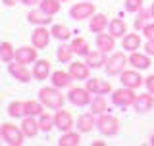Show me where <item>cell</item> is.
I'll return each mask as SVG.
<instances>
[{
	"label": "cell",
	"instance_id": "obj_1",
	"mask_svg": "<svg viewBox=\"0 0 154 146\" xmlns=\"http://www.w3.org/2000/svg\"><path fill=\"white\" fill-rule=\"evenodd\" d=\"M38 100L45 104V108L48 110H60L64 108V102H66V96L62 94V89L58 87H42L38 90Z\"/></svg>",
	"mask_w": 154,
	"mask_h": 146
},
{
	"label": "cell",
	"instance_id": "obj_2",
	"mask_svg": "<svg viewBox=\"0 0 154 146\" xmlns=\"http://www.w3.org/2000/svg\"><path fill=\"white\" fill-rule=\"evenodd\" d=\"M0 135H2V140L10 146H21L23 140L27 137L23 135V131L19 125H14V123H2L0 125Z\"/></svg>",
	"mask_w": 154,
	"mask_h": 146
},
{
	"label": "cell",
	"instance_id": "obj_3",
	"mask_svg": "<svg viewBox=\"0 0 154 146\" xmlns=\"http://www.w3.org/2000/svg\"><path fill=\"white\" fill-rule=\"evenodd\" d=\"M96 129L104 135V137H116L119 133V121L118 117L110 114H102L98 115V121H96Z\"/></svg>",
	"mask_w": 154,
	"mask_h": 146
},
{
	"label": "cell",
	"instance_id": "obj_4",
	"mask_svg": "<svg viewBox=\"0 0 154 146\" xmlns=\"http://www.w3.org/2000/svg\"><path fill=\"white\" fill-rule=\"evenodd\" d=\"M127 64H129V58L125 56L123 52H114V54L108 58V62H106L104 67H106V73H108L110 77H116L125 69Z\"/></svg>",
	"mask_w": 154,
	"mask_h": 146
},
{
	"label": "cell",
	"instance_id": "obj_5",
	"mask_svg": "<svg viewBox=\"0 0 154 146\" xmlns=\"http://www.w3.org/2000/svg\"><path fill=\"white\" fill-rule=\"evenodd\" d=\"M135 98H137V92H135V89H129V87H122V89L112 92V102L118 108H129V106H133Z\"/></svg>",
	"mask_w": 154,
	"mask_h": 146
},
{
	"label": "cell",
	"instance_id": "obj_6",
	"mask_svg": "<svg viewBox=\"0 0 154 146\" xmlns=\"http://www.w3.org/2000/svg\"><path fill=\"white\" fill-rule=\"evenodd\" d=\"M93 92L89 89H83V87H69V92H67V100L71 102L73 106H79V108H83V106H89L91 100H93Z\"/></svg>",
	"mask_w": 154,
	"mask_h": 146
},
{
	"label": "cell",
	"instance_id": "obj_7",
	"mask_svg": "<svg viewBox=\"0 0 154 146\" xmlns=\"http://www.w3.org/2000/svg\"><path fill=\"white\" fill-rule=\"evenodd\" d=\"M96 14V6L93 2H77L69 8V16L75 19V21H83V19H89Z\"/></svg>",
	"mask_w": 154,
	"mask_h": 146
},
{
	"label": "cell",
	"instance_id": "obj_8",
	"mask_svg": "<svg viewBox=\"0 0 154 146\" xmlns=\"http://www.w3.org/2000/svg\"><path fill=\"white\" fill-rule=\"evenodd\" d=\"M119 81H122L123 87H129V89H135V90L144 85V77H141L139 69H135V67L133 69H123L119 73Z\"/></svg>",
	"mask_w": 154,
	"mask_h": 146
},
{
	"label": "cell",
	"instance_id": "obj_9",
	"mask_svg": "<svg viewBox=\"0 0 154 146\" xmlns=\"http://www.w3.org/2000/svg\"><path fill=\"white\" fill-rule=\"evenodd\" d=\"M54 125H56V129L60 131V133H67V131H71V129H73V125H75L73 115H71L67 110H64V108L56 110V114H54Z\"/></svg>",
	"mask_w": 154,
	"mask_h": 146
},
{
	"label": "cell",
	"instance_id": "obj_10",
	"mask_svg": "<svg viewBox=\"0 0 154 146\" xmlns=\"http://www.w3.org/2000/svg\"><path fill=\"white\" fill-rule=\"evenodd\" d=\"M8 71L14 79H17L19 83H29L33 77V71H29V67L25 64H19V62H10L8 64Z\"/></svg>",
	"mask_w": 154,
	"mask_h": 146
},
{
	"label": "cell",
	"instance_id": "obj_11",
	"mask_svg": "<svg viewBox=\"0 0 154 146\" xmlns=\"http://www.w3.org/2000/svg\"><path fill=\"white\" fill-rule=\"evenodd\" d=\"M50 37H52V33L46 29V25H37V29L31 35V42H33V46H37L38 50H42V48L48 46Z\"/></svg>",
	"mask_w": 154,
	"mask_h": 146
},
{
	"label": "cell",
	"instance_id": "obj_12",
	"mask_svg": "<svg viewBox=\"0 0 154 146\" xmlns=\"http://www.w3.org/2000/svg\"><path fill=\"white\" fill-rule=\"evenodd\" d=\"M69 75L75 81H87L91 77V67L87 62H69Z\"/></svg>",
	"mask_w": 154,
	"mask_h": 146
},
{
	"label": "cell",
	"instance_id": "obj_13",
	"mask_svg": "<svg viewBox=\"0 0 154 146\" xmlns=\"http://www.w3.org/2000/svg\"><path fill=\"white\" fill-rule=\"evenodd\" d=\"M37 46H19L16 50V62H19V64H35V62L38 60L37 58Z\"/></svg>",
	"mask_w": 154,
	"mask_h": 146
},
{
	"label": "cell",
	"instance_id": "obj_14",
	"mask_svg": "<svg viewBox=\"0 0 154 146\" xmlns=\"http://www.w3.org/2000/svg\"><path fill=\"white\" fill-rule=\"evenodd\" d=\"M133 108H135L137 114H146V111H150L154 108V94H152V92H146V94H137Z\"/></svg>",
	"mask_w": 154,
	"mask_h": 146
},
{
	"label": "cell",
	"instance_id": "obj_15",
	"mask_svg": "<svg viewBox=\"0 0 154 146\" xmlns=\"http://www.w3.org/2000/svg\"><path fill=\"white\" fill-rule=\"evenodd\" d=\"M85 87L93 92V94H108V92H112V85L104 79H98V77H93V79L89 77Z\"/></svg>",
	"mask_w": 154,
	"mask_h": 146
},
{
	"label": "cell",
	"instance_id": "obj_16",
	"mask_svg": "<svg viewBox=\"0 0 154 146\" xmlns=\"http://www.w3.org/2000/svg\"><path fill=\"white\" fill-rule=\"evenodd\" d=\"M50 81H52V85H54V87H58V89H69V87H71V83H73L75 79L69 75V71L56 69V71H52Z\"/></svg>",
	"mask_w": 154,
	"mask_h": 146
},
{
	"label": "cell",
	"instance_id": "obj_17",
	"mask_svg": "<svg viewBox=\"0 0 154 146\" xmlns=\"http://www.w3.org/2000/svg\"><path fill=\"white\" fill-rule=\"evenodd\" d=\"M19 127H21L23 135H25L27 138L37 137L38 131H41V127H38V119L33 117V115H25V117L21 119V125H19Z\"/></svg>",
	"mask_w": 154,
	"mask_h": 146
},
{
	"label": "cell",
	"instance_id": "obj_18",
	"mask_svg": "<svg viewBox=\"0 0 154 146\" xmlns=\"http://www.w3.org/2000/svg\"><path fill=\"white\" fill-rule=\"evenodd\" d=\"M96 115L93 111H89V114H81L79 117H77V131L79 133H91L94 127H96Z\"/></svg>",
	"mask_w": 154,
	"mask_h": 146
},
{
	"label": "cell",
	"instance_id": "obj_19",
	"mask_svg": "<svg viewBox=\"0 0 154 146\" xmlns=\"http://www.w3.org/2000/svg\"><path fill=\"white\" fill-rule=\"evenodd\" d=\"M50 62L48 60H37L35 65H33V79L35 81H45L52 75L50 73Z\"/></svg>",
	"mask_w": 154,
	"mask_h": 146
},
{
	"label": "cell",
	"instance_id": "obj_20",
	"mask_svg": "<svg viewBox=\"0 0 154 146\" xmlns=\"http://www.w3.org/2000/svg\"><path fill=\"white\" fill-rule=\"evenodd\" d=\"M129 64H131L135 69H139V71H143V69H148V67H150V56L146 54V52H131V56H129Z\"/></svg>",
	"mask_w": 154,
	"mask_h": 146
},
{
	"label": "cell",
	"instance_id": "obj_21",
	"mask_svg": "<svg viewBox=\"0 0 154 146\" xmlns=\"http://www.w3.org/2000/svg\"><path fill=\"white\" fill-rule=\"evenodd\" d=\"M85 62L89 64L91 69H100L102 65H106L108 58H106V52H102V50H91L89 54H87Z\"/></svg>",
	"mask_w": 154,
	"mask_h": 146
},
{
	"label": "cell",
	"instance_id": "obj_22",
	"mask_svg": "<svg viewBox=\"0 0 154 146\" xmlns=\"http://www.w3.org/2000/svg\"><path fill=\"white\" fill-rule=\"evenodd\" d=\"M143 46V38L139 33H127L123 38H122V48L127 52H135Z\"/></svg>",
	"mask_w": 154,
	"mask_h": 146
},
{
	"label": "cell",
	"instance_id": "obj_23",
	"mask_svg": "<svg viewBox=\"0 0 154 146\" xmlns=\"http://www.w3.org/2000/svg\"><path fill=\"white\" fill-rule=\"evenodd\" d=\"M108 33H110L112 37H116V38H123L125 35H127V23H125L123 19H119V17L110 19V23H108Z\"/></svg>",
	"mask_w": 154,
	"mask_h": 146
},
{
	"label": "cell",
	"instance_id": "obj_24",
	"mask_svg": "<svg viewBox=\"0 0 154 146\" xmlns=\"http://www.w3.org/2000/svg\"><path fill=\"white\" fill-rule=\"evenodd\" d=\"M96 48L102 52H112L116 48V37H112L110 33H98L96 35Z\"/></svg>",
	"mask_w": 154,
	"mask_h": 146
},
{
	"label": "cell",
	"instance_id": "obj_25",
	"mask_svg": "<svg viewBox=\"0 0 154 146\" xmlns=\"http://www.w3.org/2000/svg\"><path fill=\"white\" fill-rule=\"evenodd\" d=\"M27 21L33 23V25H50L52 16H48L46 12H42V10L38 8V10H31V12L27 14Z\"/></svg>",
	"mask_w": 154,
	"mask_h": 146
},
{
	"label": "cell",
	"instance_id": "obj_26",
	"mask_svg": "<svg viewBox=\"0 0 154 146\" xmlns=\"http://www.w3.org/2000/svg\"><path fill=\"white\" fill-rule=\"evenodd\" d=\"M108 16H106V14H94L93 17H91V23H89V29L93 33H96V35H98V33H104V29L108 27Z\"/></svg>",
	"mask_w": 154,
	"mask_h": 146
},
{
	"label": "cell",
	"instance_id": "obj_27",
	"mask_svg": "<svg viewBox=\"0 0 154 146\" xmlns=\"http://www.w3.org/2000/svg\"><path fill=\"white\" fill-rule=\"evenodd\" d=\"M89 108L94 115H102V114H106V110H108V100L104 98V94H96L94 98L91 100Z\"/></svg>",
	"mask_w": 154,
	"mask_h": 146
},
{
	"label": "cell",
	"instance_id": "obj_28",
	"mask_svg": "<svg viewBox=\"0 0 154 146\" xmlns=\"http://www.w3.org/2000/svg\"><path fill=\"white\" fill-rule=\"evenodd\" d=\"M58 144L60 146H79L81 144V133L79 131H67V133H62Z\"/></svg>",
	"mask_w": 154,
	"mask_h": 146
},
{
	"label": "cell",
	"instance_id": "obj_29",
	"mask_svg": "<svg viewBox=\"0 0 154 146\" xmlns=\"http://www.w3.org/2000/svg\"><path fill=\"white\" fill-rule=\"evenodd\" d=\"M73 54L75 52H73V48H71V44H64V42H62V44L56 48V58H58L60 64H69Z\"/></svg>",
	"mask_w": 154,
	"mask_h": 146
},
{
	"label": "cell",
	"instance_id": "obj_30",
	"mask_svg": "<svg viewBox=\"0 0 154 146\" xmlns=\"http://www.w3.org/2000/svg\"><path fill=\"white\" fill-rule=\"evenodd\" d=\"M0 60H2L4 64H10V62L16 60V48L10 44L8 41L0 42Z\"/></svg>",
	"mask_w": 154,
	"mask_h": 146
},
{
	"label": "cell",
	"instance_id": "obj_31",
	"mask_svg": "<svg viewBox=\"0 0 154 146\" xmlns=\"http://www.w3.org/2000/svg\"><path fill=\"white\" fill-rule=\"evenodd\" d=\"M8 115L10 117H16V119H23L27 115V110H25V102H12V104L8 106Z\"/></svg>",
	"mask_w": 154,
	"mask_h": 146
},
{
	"label": "cell",
	"instance_id": "obj_32",
	"mask_svg": "<svg viewBox=\"0 0 154 146\" xmlns=\"http://www.w3.org/2000/svg\"><path fill=\"white\" fill-rule=\"evenodd\" d=\"M38 8L42 12H46L48 16H56L62 8V0H41L38 2Z\"/></svg>",
	"mask_w": 154,
	"mask_h": 146
},
{
	"label": "cell",
	"instance_id": "obj_33",
	"mask_svg": "<svg viewBox=\"0 0 154 146\" xmlns=\"http://www.w3.org/2000/svg\"><path fill=\"white\" fill-rule=\"evenodd\" d=\"M71 48H73V52H75L77 56H85V58H87V54L91 52L89 42H87L83 37H75L73 41H71Z\"/></svg>",
	"mask_w": 154,
	"mask_h": 146
},
{
	"label": "cell",
	"instance_id": "obj_34",
	"mask_svg": "<svg viewBox=\"0 0 154 146\" xmlns=\"http://www.w3.org/2000/svg\"><path fill=\"white\" fill-rule=\"evenodd\" d=\"M38 127H41L42 133H50V131L56 127V125H54V115L42 111V114L38 115Z\"/></svg>",
	"mask_w": 154,
	"mask_h": 146
},
{
	"label": "cell",
	"instance_id": "obj_35",
	"mask_svg": "<svg viewBox=\"0 0 154 146\" xmlns=\"http://www.w3.org/2000/svg\"><path fill=\"white\" fill-rule=\"evenodd\" d=\"M25 110H27V115L38 117V115L45 111V104H42L41 100H27L25 102Z\"/></svg>",
	"mask_w": 154,
	"mask_h": 146
},
{
	"label": "cell",
	"instance_id": "obj_36",
	"mask_svg": "<svg viewBox=\"0 0 154 146\" xmlns=\"http://www.w3.org/2000/svg\"><path fill=\"white\" fill-rule=\"evenodd\" d=\"M50 33H52V37H54V38H58V41H62V42L67 41V38L71 37V31L66 25H52Z\"/></svg>",
	"mask_w": 154,
	"mask_h": 146
},
{
	"label": "cell",
	"instance_id": "obj_37",
	"mask_svg": "<svg viewBox=\"0 0 154 146\" xmlns=\"http://www.w3.org/2000/svg\"><path fill=\"white\" fill-rule=\"evenodd\" d=\"M148 17H152L150 16V10H139V16H137V19H135V29L137 31H143L144 29V25L148 23Z\"/></svg>",
	"mask_w": 154,
	"mask_h": 146
},
{
	"label": "cell",
	"instance_id": "obj_38",
	"mask_svg": "<svg viewBox=\"0 0 154 146\" xmlns=\"http://www.w3.org/2000/svg\"><path fill=\"white\" fill-rule=\"evenodd\" d=\"M144 0H125V10L129 14H139V10H143Z\"/></svg>",
	"mask_w": 154,
	"mask_h": 146
},
{
	"label": "cell",
	"instance_id": "obj_39",
	"mask_svg": "<svg viewBox=\"0 0 154 146\" xmlns=\"http://www.w3.org/2000/svg\"><path fill=\"white\" fill-rule=\"evenodd\" d=\"M143 35L148 38V41H154V23H146L143 29Z\"/></svg>",
	"mask_w": 154,
	"mask_h": 146
},
{
	"label": "cell",
	"instance_id": "obj_40",
	"mask_svg": "<svg viewBox=\"0 0 154 146\" xmlns=\"http://www.w3.org/2000/svg\"><path fill=\"white\" fill-rule=\"evenodd\" d=\"M144 87H146L148 92H152V94H154V75L144 77Z\"/></svg>",
	"mask_w": 154,
	"mask_h": 146
},
{
	"label": "cell",
	"instance_id": "obj_41",
	"mask_svg": "<svg viewBox=\"0 0 154 146\" xmlns=\"http://www.w3.org/2000/svg\"><path fill=\"white\" fill-rule=\"evenodd\" d=\"M143 48H144V52H146V54L150 56V58L154 56V41H148V38H146V42H144V46H143Z\"/></svg>",
	"mask_w": 154,
	"mask_h": 146
},
{
	"label": "cell",
	"instance_id": "obj_42",
	"mask_svg": "<svg viewBox=\"0 0 154 146\" xmlns=\"http://www.w3.org/2000/svg\"><path fill=\"white\" fill-rule=\"evenodd\" d=\"M38 2L41 0H21V4H25V6H37Z\"/></svg>",
	"mask_w": 154,
	"mask_h": 146
},
{
	"label": "cell",
	"instance_id": "obj_43",
	"mask_svg": "<svg viewBox=\"0 0 154 146\" xmlns=\"http://www.w3.org/2000/svg\"><path fill=\"white\" fill-rule=\"evenodd\" d=\"M4 4H6V6H16L17 2H21V0H2Z\"/></svg>",
	"mask_w": 154,
	"mask_h": 146
},
{
	"label": "cell",
	"instance_id": "obj_44",
	"mask_svg": "<svg viewBox=\"0 0 154 146\" xmlns=\"http://www.w3.org/2000/svg\"><path fill=\"white\" fill-rule=\"evenodd\" d=\"M150 16H152V19H154V2H152V6H150Z\"/></svg>",
	"mask_w": 154,
	"mask_h": 146
},
{
	"label": "cell",
	"instance_id": "obj_45",
	"mask_svg": "<svg viewBox=\"0 0 154 146\" xmlns=\"http://www.w3.org/2000/svg\"><path fill=\"white\" fill-rule=\"evenodd\" d=\"M150 144L154 146V133H152V137H150Z\"/></svg>",
	"mask_w": 154,
	"mask_h": 146
},
{
	"label": "cell",
	"instance_id": "obj_46",
	"mask_svg": "<svg viewBox=\"0 0 154 146\" xmlns=\"http://www.w3.org/2000/svg\"><path fill=\"white\" fill-rule=\"evenodd\" d=\"M62 2H67V0H62Z\"/></svg>",
	"mask_w": 154,
	"mask_h": 146
},
{
	"label": "cell",
	"instance_id": "obj_47",
	"mask_svg": "<svg viewBox=\"0 0 154 146\" xmlns=\"http://www.w3.org/2000/svg\"><path fill=\"white\" fill-rule=\"evenodd\" d=\"M0 138H2V135H0Z\"/></svg>",
	"mask_w": 154,
	"mask_h": 146
}]
</instances>
